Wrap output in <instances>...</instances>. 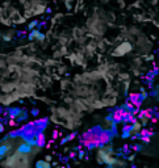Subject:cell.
I'll return each instance as SVG.
<instances>
[{
	"label": "cell",
	"instance_id": "2",
	"mask_svg": "<svg viewBox=\"0 0 159 168\" xmlns=\"http://www.w3.org/2000/svg\"><path fill=\"white\" fill-rule=\"evenodd\" d=\"M132 113V112H129V110H126L125 108H120V109H117L115 113H113V121L115 122H120V121H122V120H126V117L129 116Z\"/></svg>",
	"mask_w": 159,
	"mask_h": 168
},
{
	"label": "cell",
	"instance_id": "10",
	"mask_svg": "<svg viewBox=\"0 0 159 168\" xmlns=\"http://www.w3.org/2000/svg\"><path fill=\"white\" fill-rule=\"evenodd\" d=\"M83 156H84V152H83V151H80V152H79V158H80V159H82V158H83Z\"/></svg>",
	"mask_w": 159,
	"mask_h": 168
},
{
	"label": "cell",
	"instance_id": "13",
	"mask_svg": "<svg viewBox=\"0 0 159 168\" xmlns=\"http://www.w3.org/2000/svg\"><path fill=\"white\" fill-rule=\"evenodd\" d=\"M3 129H4V127H3V125H0V133L3 131Z\"/></svg>",
	"mask_w": 159,
	"mask_h": 168
},
{
	"label": "cell",
	"instance_id": "14",
	"mask_svg": "<svg viewBox=\"0 0 159 168\" xmlns=\"http://www.w3.org/2000/svg\"><path fill=\"white\" fill-rule=\"evenodd\" d=\"M70 2H71V0H67V3H70Z\"/></svg>",
	"mask_w": 159,
	"mask_h": 168
},
{
	"label": "cell",
	"instance_id": "9",
	"mask_svg": "<svg viewBox=\"0 0 159 168\" xmlns=\"http://www.w3.org/2000/svg\"><path fill=\"white\" fill-rule=\"evenodd\" d=\"M36 25H37V21H33V22H32V24L29 25V29H33V28H34Z\"/></svg>",
	"mask_w": 159,
	"mask_h": 168
},
{
	"label": "cell",
	"instance_id": "12",
	"mask_svg": "<svg viewBox=\"0 0 159 168\" xmlns=\"http://www.w3.org/2000/svg\"><path fill=\"white\" fill-rule=\"evenodd\" d=\"M45 160H46V162H50L51 158H50V156H46V158H45Z\"/></svg>",
	"mask_w": 159,
	"mask_h": 168
},
{
	"label": "cell",
	"instance_id": "11",
	"mask_svg": "<svg viewBox=\"0 0 159 168\" xmlns=\"http://www.w3.org/2000/svg\"><path fill=\"white\" fill-rule=\"evenodd\" d=\"M53 137H54V138L58 137V131H54V133H53Z\"/></svg>",
	"mask_w": 159,
	"mask_h": 168
},
{
	"label": "cell",
	"instance_id": "6",
	"mask_svg": "<svg viewBox=\"0 0 159 168\" xmlns=\"http://www.w3.org/2000/svg\"><path fill=\"white\" fill-rule=\"evenodd\" d=\"M138 117L141 118V117H147V118H150L151 117V113H150V110H142L141 113L138 114Z\"/></svg>",
	"mask_w": 159,
	"mask_h": 168
},
{
	"label": "cell",
	"instance_id": "7",
	"mask_svg": "<svg viewBox=\"0 0 159 168\" xmlns=\"http://www.w3.org/2000/svg\"><path fill=\"white\" fill-rule=\"evenodd\" d=\"M36 167H50V164H49V162H38L36 164Z\"/></svg>",
	"mask_w": 159,
	"mask_h": 168
},
{
	"label": "cell",
	"instance_id": "4",
	"mask_svg": "<svg viewBox=\"0 0 159 168\" xmlns=\"http://www.w3.org/2000/svg\"><path fill=\"white\" fill-rule=\"evenodd\" d=\"M142 130V122H139V121H135L134 124L132 125V134H139V131Z\"/></svg>",
	"mask_w": 159,
	"mask_h": 168
},
{
	"label": "cell",
	"instance_id": "5",
	"mask_svg": "<svg viewBox=\"0 0 159 168\" xmlns=\"http://www.w3.org/2000/svg\"><path fill=\"white\" fill-rule=\"evenodd\" d=\"M99 139H100V143L101 144H105L109 142V135H108V133H101L100 135H99Z\"/></svg>",
	"mask_w": 159,
	"mask_h": 168
},
{
	"label": "cell",
	"instance_id": "8",
	"mask_svg": "<svg viewBox=\"0 0 159 168\" xmlns=\"http://www.w3.org/2000/svg\"><path fill=\"white\" fill-rule=\"evenodd\" d=\"M141 139H142L143 142H150V137H149V135H142Z\"/></svg>",
	"mask_w": 159,
	"mask_h": 168
},
{
	"label": "cell",
	"instance_id": "3",
	"mask_svg": "<svg viewBox=\"0 0 159 168\" xmlns=\"http://www.w3.org/2000/svg\"><path fill=\"white\" fill-rule=\"evenodd\" d=\"M142 95L141 93H130V101L134 104L135 108H139L142 104Z\"/></svg>",
	"mask_w": 159,
	"mask_h": 168
},
{
	"label": "cell",
	"instance_id": "1",
	"mask_svg": "<svg viewBox=\"0 0 159 168\" xmlns=\"http://www.w3.org/2000/svg\"><path fill=\"white\" fill-rule=\"evenodd\" d=\"M130 51H132V45L129 42H122L116 47V50L113 51V55H115V57H122V55L128 54Z\"/></svg>",
	"mask_w": 159,
	"mask_h": 168
}]
</instances>
